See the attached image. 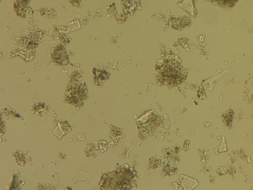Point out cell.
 I'll return each mask as SVG.
<instances>
[{"mask_svg":"<svg viewBox=\"0 0 253 190\" xmlns=\"http://www.w3.org/2000/svg\"><path fill=\"white\" fill-rule=\"evenodd\" d=\"M217 1H219L221 4L229 5L231 4H234L235 2H236L237 0H217Z\"/></svg>","mask_w":253,"mask_h":190,"instance_id":"cell-1","label":"cell"}]
</instances>
